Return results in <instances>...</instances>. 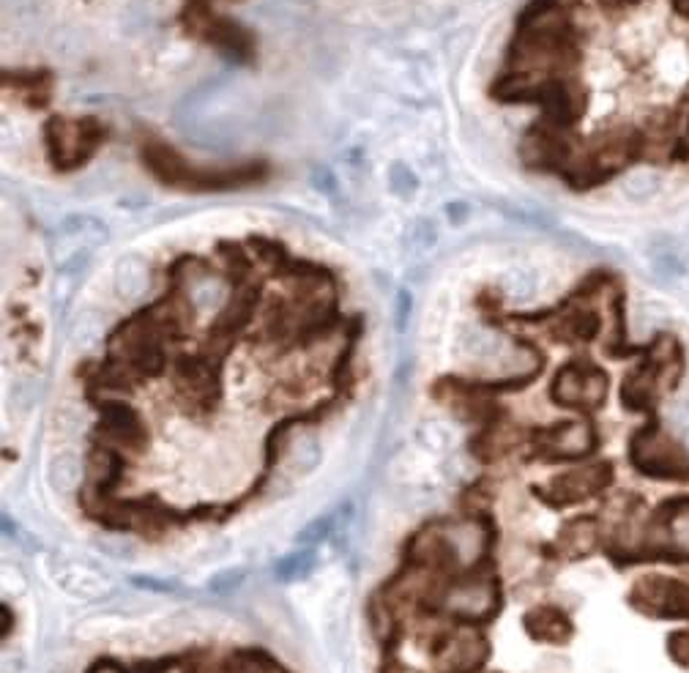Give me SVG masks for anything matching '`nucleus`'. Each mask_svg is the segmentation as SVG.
<instances>
[{"instance_id":"1","label":"nucleus","mask_w":689,"mask_h":673,"mask_svg":"<svg viewBox=\"0 0 689 673\" xmlns=\"http://www.w3.org/2000/svg\"><path fill=\"white\" fill-rule=\"evenodd\" d=\"M607 392V376L599 367L569 365L556 376L553 397L561 405H599Z\"/></svg>"},{"instance_id":"5","label":"nucleus","mask_w":689,"mask_h":673,"mask_svg":"<svg viewBox=\"0 0 689 673\" xmlns=\"http://www.w3.org/2000/svg\"><path fill=\"white\" fill-rule=\"evenodd\" d=\"M526 627H529V632L537 640H556V643L569 640V635L575 632L572 621L567 619V613H561L556 608H539V610L529 613L526 616Z\"/></svg>"},{"instance_id":"7","label":"nucleus","mask_w":689,"mask_h":673,"mask_svg":"<svg viewBox=\"0 0 689 673\" xmlns=\"http://www.w3.org/2000/svg\"><path fill=\"white\" fill-rule=\"evenodd\" d=\"M659 190H662V176L654 171H635L621 181V195L637 206L654 200L659 195Z\"/></svg>"},{"instance_id":"2","label":"nucleus","mask_w":689,"mask_h":673,"mask_svg":"<svg viewBox=\"0 0 689 673\" xmlns=\"http://www.w3.org/2000/svg\"><path fill=\"white\" fill-rule=\"evenodd\" d=\"M637 594L645 608L662 616H689V586L681 580L651 575L637 583Z\"/></svg>"},{"instance_id":"16","label":"nucleus","mask_w":689,"mask_h":673,"mask_svg":"<svg viewBox=\"0 0 689 673\" xmlns=\"http://www.w3.org/2000/svg\"><path fill=\"white\" fill-rule=\"evenodd\" d=\"M468 217H471V206H468V203L454 200V203H449V206H446V219H449L451 225H462Z\"/></svg>"},{"instance_id":"4","label":"nucleus","mask_w":689,"mask_h":673,"mask_svg":"<svg viewBox=\"0 0 689 673\" xmlns=\"http://www.w3.org/2000/svg\"><path fill=\"white\" fill-rule=\"evenodd\" d=\"M148 285H150V271H148L142 258L126 255V258L118 260V266L112 271V288L123 301L140 298L148 290Z\"/></svg>"},{"instance_id":"17","label":"nucleus","mask_w":689,"mask_h":673,"mask_svg":"<svg viewBox=\"0 0 689 673\" xmlns=\"http://www.w3.org/2000/svg\"><path fill=\"white\" fill-rule=\"evenodd\" d=\"M686 441H689V430H686Z\"/></svg>"},{"instance_id":"14","label":"nucleus","mask_w":689,"mask_h":673,"mask_svg":"<svg viewBox=\"0 0 689 673\" xmlns=\"http://www.w3.org/2000/svg\"><path fill=\"white\" fill-rule=\"evenodd\" d=\"M72 336L82 346V343H91L96 336V317L91 312H82L77 320H74V328H72Z\"/></svg>"},{"instance_id":"6","label":"nucleus","mask_w":689,"mask_h":673,"mask_svg":"<svg viewBox=\"0 0 689 673\" xmlns=\"http://www.w3.org/2000/svg\"><path fill=\"white\" fill-rule=\"evenodd\" d=\"M47 479L58 493H69L82 479V465L74 452H58L47 465Z\"/></svg>"},{"instance_id":"8","label":"nucleus","mask_w":689,"mask_h":673,"mask_svg":"<svg viewBox=\"0 0 689 673\" xmlns=\"http://www.w3.org/2000/svg\"><path fill=\"white\" fill-rule=\"evenodd\" d=\"M500 288L511 301H529L537 293V274L529 268H511L500 277Z\"/></svg>"},{"instance_id":"10","label":"nucleus","mask_w":689,"mask_h":673,"mask_svg":"<svg viewBox=\"0 0 689 673\" xmlns=\"http://www.w3.org/2000/svg\"><path fill=\"white\" fill-rule=\"evenodd\" d=\"M389 187H392V192H394V195H400V198L411 200V198L416 195V190H419V179H416V173L411 171L408 164L394 161V164H392V171H389Z\"/></svg>"},{"instance_id":"12","label":"nucleus","mask_w":689,"mask_h":673,"mask_svg":"<svg viewBox=\"0 0 689 673\" xmlns=\"http://www.w3.org/2000/svg\"><path fill=\"white\" fill-rule=\"evenodd\" d=\"M192 301H195V307H200V309H214V307H219V304L225 301V288H222L217 279L203 277V279L195 282V288H192Z\"/></svg>"},{"instance_id":"15","label":"nucleus","mask_w":689,"mask_h":673,"mask_svg":"<svg viewBox=\"0 0 689 673\" xmlns=\"http://www.w3.org/2000/svg\"><path fill=\"white\" fill-rule=\"evenodd\" d=\"M411 309H413L411 293H408V290H400V296H397V328H400V331H405V328H408Z\"/></svg>"},{"instance_id":"13","label":"nucleus","mask_w":689,"mask_h":673,"mask_svg":"<svg viewBox=\"0 0 689 673\" xmlns=\"http://www.w3.org/2000/svg\"><path fill=\"white\" fill-rule=\"evenodd\" d=\"M312 561H315V553H312V548H306V551H298V553H293V556H287L279 567H277V575L282 578V580H298V578H304L309 570H312Z\"/></svg>"},{"instance_id":"11","label":"nucleus","mask_w":689,"mask_h":673,"mask_svg":"<svg viewBox=\"0 0 689 673\" xmlns=\"http://www.w3.org/2000/svg\"><path fill=\"white\" fill-rule=\"evenodd\" d=\"M435 241H438V228H435L432 219H416V222L411 225V230H408V244H411L413 252L424 255V252H430V249L435 247Z\"/></svg>"},{"instance_id":"9","label":"nucleus","mask_w":689,"mask_h":673,"mask_svg":"<svg viewBox=\"0 0 689 673\" xmlns=\"http://www.w3.org/2000/svg\"><path fill=\"white\" fill-rule=\"evenodd\" d=\"M465 348L471 356H479V359H490L500 351V340L492 334V331H484V328H471L465 334Z\"/></svg>"},{"instance_id":"3","label":"nucleus","mask_w":689,"mask_h":673,"mask_svg":"<svg viewBox=\"0 0 689 673\" xmlns=\"http://www.w3.org/2000/svg\"><path fill=\"white\" fill-rule=\"evenodd\" d=\"M50 575L63 591L80 594V597H93V594H102L110 589L107 575H102L99 570H93L82 561H74V559H53Z\"/></svg>"}]
</instances>
